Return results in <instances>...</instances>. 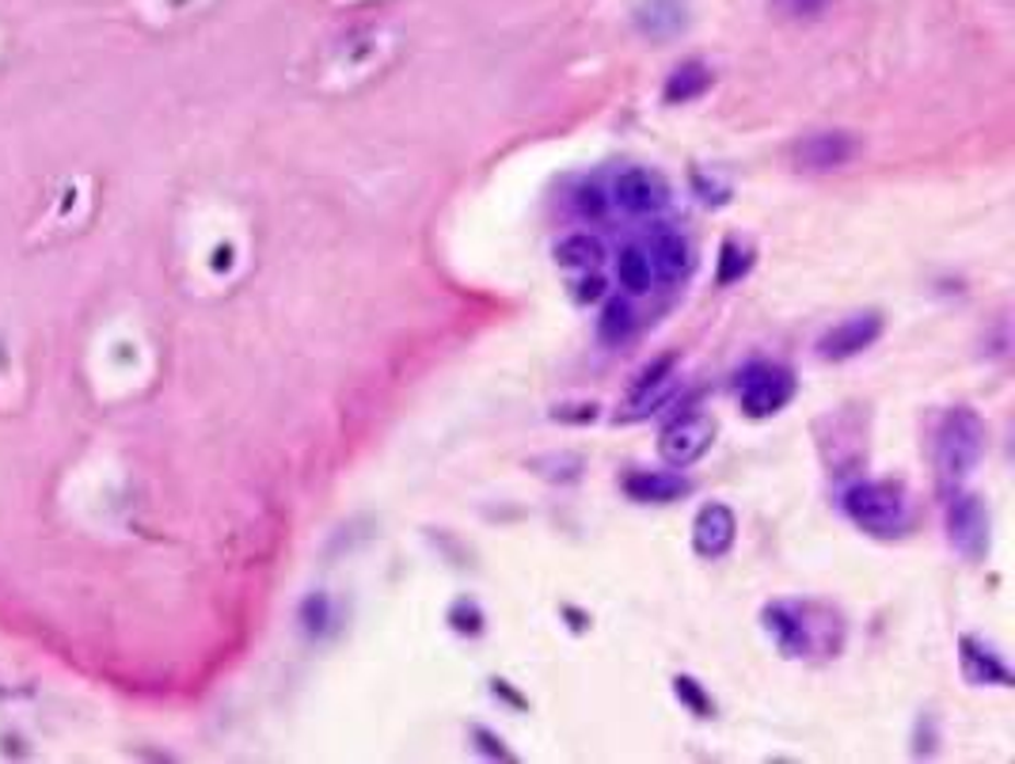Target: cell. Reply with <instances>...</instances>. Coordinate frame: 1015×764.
<instances>
[{"mask_svg":"<svg viewBox=\"0 0 1015 764\" xmlns=\"http://www.w3.org/2000/svg\"><path fill=\"white\" fill-rule=\"evenodd\" d=\"M947 537L966 560H981L989 552V509L978 495H947Z\"/></svg>","mask_w":1015,"mask_h":764,"instance_id":"obj_6","label":"cell"},{"mask_svg":"<svg viewBox=\"0 0 1015 764\" xmlns=\"http://www.w3.org/2000/svg\"><path fill=\"white\" fill-rule=\"evenodd\" d=\"M574 210L586 221H602L605 213H609V198H605L602 183H582V187L574 190Z\"/></svg>","mask_w":1015,"mask_h":764,"instance_id":"obj_20","label":"cell"},{"mask_svg":"<svg viewBox=\"0 0 1015 764\" xmlns=\"http://www.w3.org/2000/svg\"><path fill=\"white\" fill-rule=\"evenodd\" d=\"M829 4L833 0H772V8L783 20H818V15H826Z\"/></svg>","mask_w":1015,"mask_h":764,"instance_id":"obj_21","label":"cell"},{"mask_svg":"<svg viewBox=\"0 0 1015 764\" xmlns=\"http://www.w3.org/2000/svg\"><path fill=\"white\" fill-rule=\"evenodd\" d=\"M681 23H685V8L677 4V0H651V4L639 12V27H643L646 35H654V38L674 35Z\"/></svg>","mask_w":1015,"mask_h":764,"instance_id":"obj_17","label":"cell"},{"mask_svg":"<svg viewBox=\"0 0 1015 764\" xmlns=\"http://www.w3.org/2000/svg\"><path fill=\"white\" fill-rule=\"evenodd\" d=\"M795 373L780 362H749L738 373V403L749 419H769L795 400Z\"/></svg>","mask_w":1015,"mask_h":764,"instance_id":"obj_4","label":"cell"},{"mask_svg":"<svg viewBox=\"0 0 1015 764\" xmlns=\"http://www.w3.org/2000/svg\"><path fill=\"white\" fill-rule=\"evenodd\" d=\"M617 282H620V290L631 293V297H643V293H651L654 267H651V251H646L643 244H628V248H620V255H617Z\"/></svg>","mask_w":1015,"mask_h":764,"instance_id":"obj_14","label":"cell"},{"mask_svg":"<svg viewBox=\"0 0 1015 764\" xmlns=\"http://www.w3.org/2000/svg\"><path fill=\"white\" fill-rule=\"evenodd\" d=\"M883 336V316L878 313H856L849 320L833 324L826 336L818 339V354L826 362H844V357H856L871 342H878Z\"/></svg>","mask_w":1015,"mask_h":764,"instance_id":"obj_9","label":"cell"},{"mask_svg":"<svg viewBox=\"0 0 1015 764\" xmlns=\"http://www.w3.org/2000/svg\"><path fill=\"white\" fill-rule=\"evenodd\" d=\"M625 491L635 503H677V498L689 495L692 483L674 472H631L625 480Z\"/></svg>","mask_w":1015,"mask_h":764,"instance_id":"obj_12","label":"cell"},{"mask_svg":"<svg viewBox=\"0 0 1015 764\" xmlns=\"http://www.w3.org/2000/svg\"><path fill=\"white\" fill-rule=\"evenodd\" d=\"M856 149H860V141L852 138V133L826 130V133H806L803 141H795L791 156H795L798 172H833V168H844V164L856 156Z\"/></svg>","mask_w":1015,"mask_h":764,"instance_id":"obj_8","label":"cell"},{"mask_svg":"<svg viewBox=\"0 0 1015 764\" xmlns=\"http://www.w3.org/2000/svg\"><path fill=\"white\" fill-rule=\"evenodd\" d=\"M556 262L567 270H597L605 262V244L594 233H571L556 244Z\"/></svg>","mask_w":1015,"mask_h":764,"instance_id":"obj_16","label":"cell"},{"mask_svg":"<svg viewBox=\"0 0 1015 764\" xmlns=\"http://www.w3.org/2000/svg\"><path fill=\"white\" fill-rule=\"evenodd\" d=\"M985 452V423L970 408H955L943 415L936 430V480L943 495H955Z\"/></svg>","mask_w":1015,"mask_h":764,"instance_id":"obj_3","label":"cell"},{"mask_svg":"<svg viewBox=\"0 0 1015 764\" xmlns=\"http://www.w3.org/2000/svg\"><path fill=\"white\" fill-rule=\"evenodd\" d=\"M711 442H715V423H711V415L692 411V415L674 419V423L658 434V457L666 460L669 468L685 472V468H692L697 460L708 457Z\"/></svg>","mask_w":1015,"mask_h":764,"instance_id":"obj_5","label":"cell"},{"mask_svg":"<svg viewBox=\"0 0 1015 764\" xmlns=\"http://www.w3.org/2000/svg\"><path fill=\"white\" fill-rule=\"evenodd\" d=\"M651 267L658 278H666V282H681V278H689L692 262H697V255H692V244L685 233H674V228H658V233L651 236Z\"/></svg>","mask_w":1015,"mask_h":764,"instance_id":"obj_11","label":"cell"},{"mask_svg":"<svg viewBox=\"0 0 1015 764\" xmlns=\"http://www.w3.org/2000/svg\"><path fill=\"white\" fill-rule=\"evenodd\" d=\"M754 267V251L742 248L738 240H726L723 244V259H719V285H731V282H742V274Z\"/></svg>","mask_w":1015,"mask_h":764,"instance_id":"obj_19","label":"cell"},{"mask_svg":"<svg viewBox=\"0 0 1015 764\" xmlns=\"http://www.w3.org/2000/svg\"><path fill=\"white\" fill-rule=\"evenodd\" d=\"M301 616H305L308 632H324V627H327V620H331V604H327V597H324V593H316V597H308V601H305V609H301Z\"/></svg>","mask_w":1015,"mask_h":764,"instance_id":"obj_22","label":"cell"},{"mask_svg":"<svg viewBox=\"0 0 1015 764\" xmlns=\"http://www.w3.org/2000/svg\"><path fill=\"white\" fill-rule=\"evenodd\" d=\"M765 627L788 658H833L844 647V620L818 601L769 604Z\"/></svg>","mask_w":1015,"mask_h":764,"instance_id":"obj_1","label":"cell"},{"mask_svg":"<svg viewBox=\"0 0 1015 764\" xmlns=\"http://www.w3.org/2000/svg\"><path fill=\"white\" fill-rule=\"evenodd\" d=\"M738 540V517H734L731 506L723 503H708L692 521V548L703 560H723L726 552Z\"/></svg>","mask_w":1015,"mask_h":764,"instance_id":"obj_10","label":"cell"},{"mask_svg":"<svg viewBox=\"0 0 1015 764\" xmlns=\"http://www.w3.org/2000/svg\"><path fill=\"white\" fill-rule=\"evenodd\" d=\"M958 647H962V670L973 684H1012V670L993 647L978 643L973 635H966Z\"/></svg>","mask_w":1015,"mask_h":764,"instance_id":"obj_13","label":"cell"},{"mask_svg":"<svg viewBox=\"0 0 1015 764\" xmlns=\"http://www.w3.org/2000/svg\"><path fill=\"white\" fill-rule=\"evenodd\" d=\"M674 684H677V696H681L685 704H692V712H697V715H711V704L703 700V692H700L697 681H692V678H677Z\"/></svg>","mask_w":1015,"mask_h":764,"instance_id":"obj_23","label":"cell"},{"mask_svg":"<svg viewBox=\"0 0 1015 764\" xmlns=\"http://www.w3.org/2000/svg\"><path fill=\"white\" fill-rule=\"evenodd\" d=\"M574 297H579L582 305H590V301H602V297H605V278H602V274L582 278V282H579V293H574Z\"/></svg>","mask_w":1015,"mask_h":764,"instance_id":"obj_24","label":"cell"},{"mask_svg":"<svg viewBox=\"0 0 1015 764\" xmlns=\"http://www.w3.org/2000/svg\"><path fill=\"white\" fill-rule=\"evenodd\" d=\"M844 514L852 525L863 529L867 537L894 540L906 537L913 529V498H909L906 483L894 480H863L844 491Z\"/></svg>","mask_w":1015,"mask_h":764,"instance_id":"obj_2","label":"cell"},{"mask_svg":"<svg viewBox=\"0 0 1015 764\" xmlns=\"http://www.w3.org/2000/svg\"><path fill=\"white\" fill-rule=\"evenodd\" d=\"M631 331H635V313H631V305L628 301H609L602 320H597V336H602V342L620 346V342L631 339Z\"/></svg>","mask_w":1015,"mask_h":764,"instance_id":"obj_18","label":"cell"},{"mask_svg":"<svg viewBox=\"0 0 1015 764\" xmlns=\"http://www.w3.org/2000/svg\"><path fill=\"white\" fill-rule=\"evenodd\" d=\"M711 87V69L703 61H681L674 73L666 77V87H662V99L666 103H692L700 99L703 92Z\"/></svg>","mask_w":1015,"mask_h":764,"instance_id":"obj_15","label":"cell"},{"mask_svg":"<svg viewBox=\"0 0 1015 764\" xmlns=\"http://www.w3.org/2000/svg\"><path fill=\"white\" fill-rule=\"evenodd\" d=\"M612 202L625 213H635V218L662 213L669 205V183L651 168H628L612 183Z\"/></svg>","mask_w":1015,"mask_h":764,"instance_id":"obj_7","label":"cell"}]
</instances>
